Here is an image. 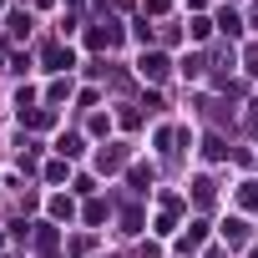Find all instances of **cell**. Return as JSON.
Instances as JSON below:
<instances>
[{"mask_svg":"<svg viewBox=\"0 0 258 258\" xmlns=\"http://www.w3.org/2000/svg\"><path fill=\"white\" fill-rule=\"evenodd\" d=\"M142 76L162 81V76H167V56H157V51H152V56H142Z\"/></svg>","mask_w":258,"mask_h":258,"instance_id":"6da1fadb","label":"cell"},{"mask_svg":"<svg viewBox=\"0 0 258 258\" xmlns=\"http://www.w3.org/2000/svg\"><path fill=\"white\" fill-rule=\"evenodd\" d=\"M116 41H121V31H116V26H111V21H106V26H96V31H91V46H116Z\"/></svg>","mask_w":258,"mask_h":258,"instance_id":"7a4b0ae2","label":"cell"},{"mask_svg":"<svg viewBox=\"0 0 258 258\" xmlns=\"http://www.w3.org/2000/svg\"><path fill=\"white\" fill-rule=\"evenodd\" d=\"M46 66H51V71H66V66H71V51H61V46H46Z\"/></svg>","mask_w":258,"mask_h":258,"instance_id":"3957f363","label":"cell"},{"mask_svg":"<svg viewBox=\"0 0 258 258\" xmlns=\"http://www.w3.org/2000/svg\"><path fill=\"white\" fill-rule=\"evenodd\" d=\"M223 238H228L233 248H243V243H248V223H238V218H233V223L223 228Z\"/></svg>","mask_w":258,"mask_h":258,"instance_id":"277c9868","label":"cell"},{"mask_svg":"<svg viewBox=\"0 0 258 258\" xmlns=\"http://www.w3.org/2000/svg\"><path fill=\"white\" fill-rule=\"evenodd\" d=\"M198 243H203V223H192V228H187V233H182V253H192V248H198Z\"/></svg>","mask_w":258,"mask_h":258,"instance_id":"5b68a950","label":"cell"},{"mask_svg":"<svg viewBox=\"0 0 258 258\" xmlns=\"http://www.w3.org/2000/svg\"><path fill=\"white\" fill-rule=\"evenodd\" d=\"M218 26H223V31H228V36H238V31H243V21H238V16H233V11H223V16H218Z\"/></svg>","mask_w":258,"mask_h":258,"instance_id":"8992f818","label":"cell"},{"mask_svg":"<svg viewBox=\"0 0 258 258\" xmlns=\"http://www.w3.org/2000/svg\"><path fill=\"white\" fill-rule=\"evenodd\" d=\"M56 147H61V157H76V152H81V137H71V132H66Z\"/></svg>","mask_w":258,"mask_h":258,"instance_id":"52a82bcc","label":"cell"},{"mask_svg":"<svg viewBox=\"0 0 258 258\" xmlns=\"http://www.w3.org/2000/svg\"><path fill=\"white\" fill-rule=\"evenodd\" d=\"M238 198H243V208H258V187H253V182H248V187H243Z\"/></svg>","mask_w":258,"mask_h":258,"instance_id":"ba28073f","label":"cell"},{"mask_svg":"<svg viewBox=\"0 0 258 258\" xmlns=\"http://www.w3.org/2000/svg\"><path fill=\"white\" fill-rule=\"evenodd\" d=\"M248 66H253V71H258V46H253V51H248Z\"/></svg>","mask_w":258,"mask_h":258,"instance_id":"9c48e42d","label":"cell"}]
</instances>
